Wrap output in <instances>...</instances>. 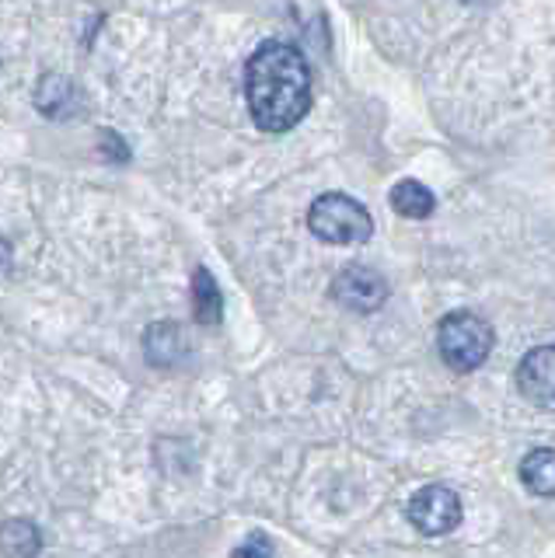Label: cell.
Wrapping results in <instances>:
<instances>
[{
	"instance_id": "cell-10",
	"label": "cell",
	"mask_w": 555,
	"mask_h": 558,
	"mask_svg": "<svg viewBox=\"0 0 555 558\" xmlns=\"http://www.w3.org/2000/svg\"><path fill=\"white\" fill-rule=\"evenodd\" d=\"M391 209L398 217H406V220H426L433 209H437V196L423 185V182H415V179H402V182H395L391 189Z\"/></svg>"
},
{
	"instance_id": "cell-2",
	"label": "cell",
	"mask_w": 555,
	"mask_h": 558,
	"mask_svg": "<svg viewBox=\"0 0 555 558\" xmlns=\"http://www.w3.org/2000/svg\"><path fill=\"white\" fill-rule=\"evenodd\" d=\"M437 349L455 374H472L493 353V325L472 311H450L437 325Z\"/></svg>"
},
{
	"instance_id": "cell-16",
	"label": "cell",
	"mask_w": 555,
	"mask_h": 558,
	"mask_svg": "<svg viewBox=\"0 0 555 558\" xmlns=\"http://www.w3.org/2000/svg\"><path fill=\"white\" fill-rule=\"evenodd\" d=\"M464 4H482V0H464Z\"/></svg>"
},
{
	"instance_id": "cell-1",
	"label": "cell",
	"mask_w": 555,
	"mask_h": 558,
	"mask_svg": "<svg viewBox=\"0 0 555 558\" xmlns=\"http://www.w3.org/2000/svg\"><path fill=\"white\" fill-rule=\"evenodd\" d=\"M245 98L258 130L287 133L311 109V70L298 46L266 43L252 52L245 70Z\"/></svg>"
},
{
	"instance_id": "cell-9",
	"label": "cell",
	"mask_w": 555,
	"mask_h": 558,
	"mask_svg": "<svg viewBox=\"0 0 555 558\" xmlns=\"http://www.w3.org/2000/svg\"><path fill=\"white\" fill-rule=\"evenodd\" d=\"M520 482H524L534 496L555 499V450L552 447H534L520 461Z\"/></svg>"
},
{
	"instance_id": "cell-11",
	"label": "cell",
	"mask_w": 555,
	"mask_h": 558,
	"mask_svg": "<svg viewBox=\"0 0 555 558\" xmlns=\"http://www.w3.org/2000/svg\"><path fill=\"white\" fill-rule=\"evenodd\" d=\"M193 314L200 325H220L224 318V296L217 279L206 272L203 266L193 272Z\"/></svg>"
},
{
	"instance_id": "cell-6",
	"label": "cell",
	"mask_w": 555,
	"mask_h": 558,
	"mask_svg": "<svg viewBox=\"0 0 555 558\" xmlns=\"http://www.w3.org/2000/svg\"><path fill=\"white\" fill-rule=\"evenodd\" d=\"M517 388L534 409L555 412V345H534L517 363Z\"/></svg>"
},
{
	"instance_id": "cell-14",
	"label": "cell",
	"mask_w": 555,
	"mask_h": 558,
	"mask_svg": "<svg viewBox=\"0 0 555 558\" xmlns=\"http://www.w3.org/2000/svg\"><path fill=\"white\" fill-rule=\"evenodd\" d=\"M98 147H101V154H106L109 161H116V165H126V161H130V147L123 144V136L112 133V130H106V133L98 136Z\"/></svg>"
},
{
	"instance_id": "cell-12",
	"label": "cell",
	"mask_w": 555,
	"mask_h": 558,
	"mask_svg": "<svg viewBox=\"0 0 555 558\" xmlns=\"http://www.w3.org/2000/svg\"><path fill=\"white\" fill-rule=\"evenodd\" d=\"M0 548L8 558H36L43 548V534L32 520H4L0 523Z\"/></svg>"
},
{
	"instance_id": "cell-4",
	"label": "cell",
	"mask_w": 555,
	"mask_h": 558,
	"mask_svg": "<svg viewBox=\"0 0 555 558\" xmlns=\"http://www.w3.org/2000/svg\"><path fill=\"white\" fill-rule=\"evenodd\" d=\"M412 527L426 537L450 534L461 523V496L450 485H423L406 506Z\"/></svg>"
},
{
	"instance_id": "cell-3",
	"label": "cell",
	"mask_w": 555,
	"mask_h": 558,
	"mask_svg": "<svg viewBox=\"0 0 555 558\" xmlns=\"http://www.w3.org/2000/svg\"><path fill=\"white\" fill-rule=\"evenodd\" d=\"M307 227L318 241L328 244H363L374 234V220L367 206L346 192H325L307 209Z\"/></svg>"
},
{
	"instance_id": "cell-8",
	"label": "cell",
	"mask_w": 555,
	"mask_h": 558,
	"mask_svg": "<svg viewBox=\"0 0 555 558\" xmlns=\"http://www.w3.org/2000/svg\"><path fill=\"white\" fill-rule=\"evenodd\" d=\"M77 84L63 74H46L39 84H36V109L46 116V119H67L74 109H77Z\"/></svg>"
},
{
	"instance_id": "cell-5",
	"label": "cell",
	"mask_w": 555,
	"mask_h": 558,
	"mask_svg": "<svg viewBox=\"0 0 555 558\" xmlns=\"http://www.w3.org/2000/svg\"><path fill=\"white\" fill-rule=\"evenodd\" d=\"M333 301L353 314H374L388 301V279L371 266H346L333 279Z\"/></svg>"
},
{
	"instance_id": "cell-7",
	"label": "cell",
	"mask_w": 555,
	"mask_h": 558,
	"mask_svg": "<svg viewBox=\"0 0 555 558\" xmlns=\"http://www.w3.org/2000/svg\"><path fill=\"white\" fill-rule=\"evenodd\" d=\"M144 353L147 363L158 366V371H171L189 356V339L179 322H158L144 331Z\"/></svg>"
},
{
	"instance_id": "cell-15",
	"label": "cell",
	"mask_w": 555,
	"mask_h": 558,
	"mask_svg": "<svg viewBox=\"0 0 555 558\" xmlns=\"http://www.w3.org/2000/svg\"><path fill=\"white\" fill-rule=\"evenodd\" d=\"M8 266H11V244L0 238V272H4Z\"/></svg>"
},
{
	"instance_id": "cell-13",
	"label": "cell",
	"mask_w": 555,
	"mask_h": 558,
	"mask_svg": "<svg viewBox=\"0 0 555 558\" xmlns=\"http://www.w3.org/2000/svg\"><path fill=\"white\" fill-rule=\"evenodd\" d=\"M234 558H276V555H273V541H269L263 531H252V534L238 545Z\"/></svg>"
}]
</instances>
